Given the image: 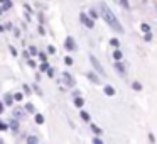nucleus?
I'll use <instances>...</instances> for the list:
<instances>
[{"label":"nucleus","mask_w":157,"mask_h":144,"mask_svg":"<svg viewBox=\"0 0 157 144\" xmlns=\"http://www.w3.org/2000/svg\"><path fill=\"white\" fill-rule=\"evenodd\" d=\"M12 32H14V38H21V34H22V32H21V29H19V27H12Z\"/></svg>","instance_id":"36"},{"label":"nucleus","mask_w":157,"mask_h":144,"mask_svg":"<svg viewBox=\"0 0 157 144\" xmlns=\"http://www.w3.org/2000/svg\"><path fill=\"white\" fill-rule=\"evenodd\" d=\"M103 93H105L106 97H113L117 93V90L113 88L112 85H105V86H103Z\"/></svg>","instance_id":"12"},{"label":"nucleus","mask_w":157,"mask_h":144,"mask_svg":"<svg viewBox=\"0 0 157 144\" xmlns=\"http://www.w3.org/2000/svg\"><path fill=\"white\" fill-rule=\"evenodd\" d=\"M73 63H75V61H73L71 56H64V65L66 66H73Z\"/></svg>","instance_id":"34"},{"label":"nucleus","mask_w":157,"mask_h":144,"mask_svg":"<svg viewBox=\"0 0 157 144\" xmlns=\"http://www.w3.org/2000/svg\"><path fill=\"white\" fill-rule=\"evenodd\" d=\"M149 141H150V142H155V137H154V134H149Z\"/></svg>","instance_id":"46"},{"label":"nucleus","mask_w":157,"mask_h":144,"mask_svg":"<svg viewBox=\"0 0 157 144\" xmlns=\"http://www.w3.org/2000/svg\"><path fill=\"white\" fill-rule=\"evenodd\" d=\"M61 80L66 83V86H69V88H73V86L76 85V80H75V76L71 75V73H68V71H64L61 75Z\"/></svg>","instance_id":"4"},{"label":"nucleus","mask_w":157,"mask_h":144,"mask_svg":"<svg viewBox=\"0 0 157 144\" xmlns=\"http://www.w3.org/2000/svg\"><path fill=\"white\" fill-rule=\"evenodd\" d=\"M27 51H29V56H32V58H34V56H37V53H39V49H37V48H36V46H34V44H31V46H29V48H27Z\"/></svg>","instance_id":"19"},{"label":"nucleus","mask_w":157,"mask_h":144,"mask_svg":"<svg viewBox=\"0 0 157 144\" xmlns=\"http://www.w3.org/2000/svg\"><path fill=\"white\" fill-rule=\"evenodd\" d=\"M37 32H39V34H41V36H46V29H44V24H41V26H39V27H37Z\"/></svg>","instance_id":"39"},{"label":"nucleus","mask_w":157,"mask_h":144,"mask_svg":"<svg viewBox=\"0 0 157 144\" xmlns=\"http://www.w3.org/2000/svg\"><path fill=\"white\" fill-rule=\"evenodd\" d=\"M25 63H27V66H29V68H37V61H36V59L32 58V56H29V58H27V61H25Z\"/></svg>","instance_id":"22"},{"label":"nucleus","mask_w":157,"mask_h":144,"mask_svg":"<svg viewBox=\"0 0 157 144\" xmlns=\"http://www.w3.org/2000/svg\"><path fill=\"white\" fill-rule=\"evenodd\" d=\"M142 2H147V0H142Z\"/></svg>","instance_id":"52"},{"label":"nucleus","mask_w":157,"mask_h":144,"mask_svg":"<svg viewBox=\"0 0 157 144\" xmlns=\"http://www.w3.org/2000/svg\"><path fill=\"white\" fill-rule=\"evenodd\" d=\"M88 15H90V17H91V19H95V21H96V19L100 17V14H98V12L95 10V9H90V10H88Z\"/></svg>","instance_id":"26"},{"label":"nucleus","mask_w":157,"mask_h":144,"mask_svg":"<svg viewBox=\"0 0 157 144\" xmlns=\"http://www.w3.org/2000/svg\"><path fill=\"white\" fill-rule=\"evenodd\" d=\"M118 4H120V7L123 9V10H132V5H130V2L128 0H118Z\"/></svg>","instance_id":"16"},{"label":"nucleus","mask_w":157,"mask_h":144,"mask_svg":"<svg viewBox=\"0 0 157 144\" xmlns=\"http://www.w3.org/2000/svg\"><path fill=\"white\" fill-rule=\"evenodd\" d=\"M0 130H9V124L7 122H4V120H0Z\"/></svg>","instance_id":"37"},{"label":"nucleus","mask_w":157,"mask_h":144,"mask_svg":"<svg viewBox=\"0 0 157 144\" xmlns=\"http://www.w3.org/2000/svg\"><path fill=\"white\" fill-rule=\"evenodd\" d=\"M22 90H24V93H32V88H31V85H27V83H24V85H22Z\"/></svg>","instance_id":"35"},{"label":"nucleus","mask_w":157,"mask_h":144,"mask_svg":"<svg viewBox=\"0 0 157 144\" xmlns=\"http://www.w3.org/2000/svg\"><path fill=\"white\" fill-rule=\"evenodd\" d=\"M25 141H27V144H37L39 142V137L37 136H27V137H25Z\"/></svg>","instance_id":"23"},{"label":"nucleus","mask_w":157,"mask_h":144,"mask_svg":"<svg viewBox=\"0 0 157 144\" xmlns=\"http://www.w3.org/2000/svg\"><path fill=\"white\" fill-rule=\"evenodd\" d=\"M154 39V36H152V32H144V41H147V42H150Z\"/></svg>","instance_id":"29"},{"label":"nucleus","mask_w":157,"mask_h":144,"mask_svg":"<svg viewBox=\"0 0 157 144\" xmlns=\"http://www.w3.org/2000/svg\"><path fill=\"white\" fill-rule=\"evenodd\" d=\"M4 27H5V31H12L14 24H12V22H5V24H4Z\"/></svg>","instance_id":"40"},{"label":"nucleus","mask_w":157,"mask_h":144,"mask_svg":"<svg viewBox=\"0 0 157 144\" xmlns=\"http://www.w3.org/2000/svg\"><path fill=\"white\" fill-rule=\"evenodd\" d=\"M49 66H51V65H49L48 61H41V65H39V73H46Z\"/></svg>","instance_id":"21"},{"label":"nucleus","mask_w":157,"mask_h":144,"mask_svg":"<svg viewBox=\"0 0 157 144\" xmlns=\"http://www.w3.org/2000/svg\"><path fill=\"white\" fill-rule=\"evenodd\" d=\"M39 24H44V15L39 14Z\"/></svg>","instance_id":"44"},{"label":"nucleus","mask_w":157,"mask_h":144,"mask_svg":"<svg viewBox=\"0 0 157 144\" xmlns=\"http://www.w3.org/2000/svg\"><path fill=\"white\" fill-rule=\"evenodd\" d=\"M110 46H112V48H120V41L117 38H112L110 39Z\"/></svg>","instance_id":"27"},{"label":"nucleus","mask_w":157,"mask_h":144,"mask_svg":"<svg viewBox=\"0 0 157 144\" xmlns=\"http://www.w3.org/2000/svg\"><path fill=\"white\" fill-rule=\"evenodd\" d=\"M22 56H24V58H25V59H27V58H29V51H27V49H25V51H22Z\"/></svg>","instance_id":"47"},{"label":"nucleus","mask_w":157,"mask_h":144,"mask_svg":"<svg viewBox=\"0 0 157 144\" xmlns=\"http://www.w3.org/2000/svg\"><path fill=\"white\" fill-rule=\"evenodd\" d=\"M90 129H91V132L95 134V136H101V132H103V130L100 129V127L96 126V124H91V126H90Z\"/></svg>","instance_id":"18"},{"label":"nucleus","mask_w":157,"mask_h":144,"mask_svg":"<svg viewBox=\"0 0 157 144\" xmlns=\"http://www.w3.org/2000/svg\"><path fill=\"white\" fill-rule=\"evenodd\" d=\"M48 54H56V48H54L52 44L48 46Z\"/></svg>","instance_id":"38"},{"label":"nucleus","mask_w":157,"mask_h":144,"mask_svg":"<svg viewBox=\"0 0 157 144\" xmlns=\"http://www.w3.org/2000/svg\"><path fill=\"white\" fill-rule=\"evenodd\" d=\"M132 88L135 90V92H140V90H142V83L140 82H132Z\"/></svg>","instance_id":"28"},{"label":"nucleus","mask_w":157,"mask_h":144,"mask_svg":"<svg viewBox=\"0 0 157 144\" xmlns=\"http://www.w3.org/2000/svg\"><path fill=\"white\" fill-rule=\"evenodd\" d=\"M2 2H4V0H0V4H2Z\"/></svg>","instance_id":"51"},{"label":"nucleus","mask_w":157,"mask_h":144,"mask_svg":"<svg viewBox=\"0 0 157 144\" xmlns=\"http://www.w3.org/2000/svg\"><path fill=\"white\" fill-rule=\"evenodd\" d=\"M25 114H27V112H25V109H22V107H15V109L12 110V115H14L15 119H22Z\"/></svg>","instance_id":"10"},{"label":"nucleus","mask_w":157,"mask_h":144,"mask_svg":"<svg viewBox=\"0 0 157 144\" xmlns=\"http://www.w3.org/2000/svg\"><path fill=\"white\" fill-rule=\"evenodd\" d=\"M2 14H4V10H2V7H0V15H2Z\"/></svg>","instance_id":"50"},{"label":"nucleus","mask_w":157,"mask_h":144,"mask_svg":"<svg viewBox=\"0 0 157 144\" xmlns=\"http://www.w3.org/2000/svg\"><path fill=\"white\" fill-rule=\"evenodd\" d=\"M113 59H115V61L123 59V53L120 51V48H113Z\"/></svg>","instance_id":"15"},{"label":"nucleus","mask_w":157,"mask_h":144,"mask_svg":"<svg viewBox=\"0 0 157 144\" xmlns=\"http://www.w3.org/2000/svg\"><path fill=\"white\" fill-rule=\"evenodd\" d=\"M73 105H75L76 109H83V105H85V98H83L81 95L73 97Z\"/></svg>","instance_id":"11"},{"label":"nucleus","mask_w":157,"mask_h":144,"mask_svg":"<svg viewBox=\"0 0 157 144\" xmlns=\"http://www.w3.org/2000/svg\"><path fill=\"white\" fill-rule=\"evenodd\" d=\"M25 21H27V22H31V21H32V19H31V14H29V12L25 14Z\"/></svg>","instance_id":"48"},{"label":"nucleus","mask_w":157,"mask_h":144,"mask_svg":"<svg viewBox=\"0 0 157 144\" xmlns=\"http://www.w3.org/2000/svg\"><path fill=\"white\" fill-rule=\"evenodd\" d=\"M93 144H103V141H101V137H93Z\"/></svg>","instance_id":"41"},{"label":"nucleus","mask_w":157,"mask_h":144,"mask_svg":"<svg viewBox=\"0 0 157 144\" xmlns=\"http://www.w3.org/2000/svg\"><path fill=\"white\" fill-rule=\"evenodd\" d=\"M140 31H142V32H149L150 31V26L147 24V22H142V24H140Z\"/></svg>","instance_id":"30"},{"label":"nucleus","mask_w":157,"mask_h":144,"mask_svg":"<svg viewBox=\"0 0 157 144\" xmlns=\"http://www.w3.org/2000/svg\"><path fill=\"white\" fill-rule=\"evenodd\" d=\"M86 78H88L93 85H100V82H101V76H100L95 70H93V71H86Z\"/></svg>","instance_id":"7"},{"label":"nucleus","mask_w":157,"mask_h":144,"mask_svg":"<svg viewBox=\"0 0 157 144\" xmlns=\"http://www.w3.org/2000/svg\"><path fill=\"white\" fill-rule=\"evenodd\" d=\"M12 95H14L15 102H22V98H24V92H15V93H12Z\"/></svg>","instance_id":"24"},{"label":"nucleus","mask_w":157,"mask_h":144,"mask_svg":"<svg viewBox=\"0 0 157 144\" xmlns=\"http://www.w3.org/2000/svg\"><path fill=\"white\" fill-rule=\"evenodd\" d=\"M100 15H101V19H103V21H105L115 32H118V34H123V32H125L123 26L120 24V21L117 19V15L113 14V10L105 4V2H101V4H100Z\"/></svg>","instance_id":"1"},{"label":"nucleus","mask_w":157,"mask_h":144,"mask_svg":"<svg viewBox=\"0 0 157 144\" xmlns=\"http://www.w3.org/2000/svg\"><path fill=\"white\" fill-rule=\"evenodd\" d=\"M46 75H48V78H54V75H56L54 68H51V66H49V68H48V71H46Z\"/></svg>","instance_id":"33"},{"label":"nucleus","mask_w":157,"mask_h":144,"mask_svg":"<svg viewBox=\"0 0 157 144\" xmlns=\"http://www.w3.org/2000/svg\"><path fill=\"white\" fill-rule=\"evenodd\" d=\"M48 53H44V51H39L37 53V58H39V61H48Z\"/></svg>","instance_id":"25"},{"label":"nucleus","mask_w":157,"mask_h":144,"mask_svg":"<svg viewBox=\"0 0 157 144\" xmlns=\"http://www.w3.org/2000/svg\"><path fill=\"white\" fill-rule=\"evenodd\" d=\"M34 120H36V124H37V126H42V124L46 122V117L42 115V114H37V112H36V114H34Z\"/></svg>","instance_id":"14"},{"label":"nucleus","mask_w":157,"mask_h":144,"mask_svg":"<svg viewBox=\"0 0 157 144\" xmlns=\"http://www.w3.org/2000/svg\"><path fill=\"white\" fill-rule=\"evenodd\" d=\"M79 21H81V24L85 26L86 29H93V27H95V19H91L86 12H81V14H79Z\"/></svg>","instance_id":"3"},{"label":"nucleus","mask_w":157,"mask_h":144,"mask_svg":"<svg viewBox=\"0 0 157 144\" xmlns=\"http://www.w3.org/2000/svg\"><path fill=\"white\" fill-rule=\"evenodd\" d=\"M0 7H2L4 12H7V10H10V9L14 7V4H12V0H4V2L0 4Z\"/></svg>","instance_id":"13"},{"label":"nucleus","mask_w":157,"mask_h":144,"mask_svg":"<svg viewBox=\"0 0 157 144\" xmlns=\"http://www.w3.org/2000/svg\"><path fill=\"white\" fill-rule=\"evenodd\" d=\"M2 32H5V27H4V24H0V34Z\"/></svg>","instance_id":"49"},{"label":"nucleus","mask_w":157,"mask_h":144,"mask_svg":"<svg viewBox=\"0 0 157 144\" xmlns=\"http://www.w3.org/2000/svg\"><path fill=\"white\" fill-rule=\"evenodd\" d=\"M64 49H66L68 53L76 51V49H78V46H76V41L71 38V36H68V38L64 39Z\"/></svg>","instance_id":"5"},{"label":"nucleus","mask_w":157,"mask_h":144,"mask_svg":"<svg viewBox=\"0 0 157 144\" xmlns=\"http://www.w3.org/2000/svg\"><path fill=\"white\" fill-rule=\"evenodd\" d=\"M9 129H10L14 134H17V132H19V129H21V124H19V119L12 117V120L9 122Z\"/></svg>","instance_id":"8"},{"label":"nucleus","mask_w":157,"mask_h":144,"mask_svg":"<svg viewBox=\"0 0 157 144\" xmlns=\"http://www.w3.org/2000/svg\"><path fill=\"white\" fill-rule=\"evenodd\" d=\"M24 9H25V12H29V14L32 12V7H31L29 4H24Z\"/></svg>","instance_id":"43"},{"label":"nucleus","mask_w":157,"mask_h":144,"mask_svg":"<svg viewBox=\"0 0 157 144\" xmlns=\"http://www.w3.org/2000/svg\"><path fill=\"white\" fill-rule=\"evenodd\" d=\"M24 109H25V112H29V114H36V107H34V103H32V102L25 103Z\"/></svg>","instance_id":"20"},{"label":"nucleus","mask_w":157,"mask_h":144,"mask_svg":"<svg viewBox=\"0 0 157 144\" xmlns=\"http://www.w3.org/2000/svg\"><path fill=\"white\" fill-rule=\"evenodd\" d=\"M9 51H10V54L14 56V58H17V56H19V51H17V48H14V46H9Z\"/></svg>","instance_id":"32"},{"label":"nucleus","mask_w":157,"mask_h":144,"mask_svg":"<svg viewBox=\"0 0 157 144\" xmlns=\"http://www.w3.org/2000/svg\"><path fill=\"white\" fill-rule=\"evenodd\" d=\"M78 95H81V92L79 90H73V97H78Z\"/></svg>","instance_id":"45"},{"label":"nucleus","mask_w":157,"mask_h":144,"mask_svg":"<svg viewBox=\"0 0 157 144\" xmlns=\"http://www.w3.org/2000/svg\"><path fill=\"white\" fill-rule=\"evenodd\" d=\"M113 66H115V70H117V73H118L122 78H127V68H125V63L120 59V61H115L113 63Z\"/></svg>","instance_id":"6"},{"label":"nucleus","mask_w":157,"mask_h":144,"mask_svg":"<svg viewBox=\"0 0 157 144\" xmlns=\"http://www.w3.org/2000/svg\"><path fill=\"white\" fill-rule=\"evenodd\" d=\"M79 117H81V120H85V122H91V115H90L86 110H81V112H79Z\"/></svg>","instance_id":"17"},{"label":"nucleus","mask_w":157,"mask_h":144,"mask_svg":"<svg viewBox=\"0 0 157 144\" xmlns=\"http://www.w3.org/2000/svg\"><path fill=\"white\" fill-rule=\"evenodd\" d=\"M2 102L5 103V107H12V105H14V103H15V100H14V95L7 92V93H5V95H4V100H2Z\"/></svg>","instance_id":"9"},{"label":"nucleus","mask_w":157,"mask_h":144,"mask_svg":"<svg viewBox=\"0 0 157 144\" xmlns=\"http://www.w3.org/2000/svg\"><path fill=\"white\" fill-rule=\"evenodd\" d=\"M88 58H90V63H91L93 70H95V71L98 73L100 76H101V78H103V76H106V73H105V68H103V66H101V63L98 61V58H96L95 54H90Z\"/></svg>","instance_id":"2"},{"label":"nucleus","mask_w":157,"mask_h":144,"mask_svg":"<svg viewBox=\"0 0 157 144\" xmlns=\"http://www.w3.org/2000/svg\"><path fill=\"white\" fill-rule=\"evenodd\" d=\"M4 110H5V103L2 102V100H0V115H2V114H4Z\"/></svg>","instance_id":"42"},{"label":"nucleus","mask_w":157,"mask_h":144,"mask_svg":"<svg viewBox=\"0 0 157 144\" xmlns=\"http://www.w3.org/2000/svg\"><path fill=\"white\" fill-rule=\"evenodd\" d=\"M31 88H32V90H34V92H36V93H37V95H39V97H42V90H41V88H39V85H37V83H34V85H32V86H31Z\"/></svg>","instance_id":"31"}]
</instances>
